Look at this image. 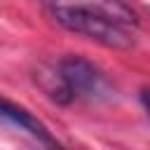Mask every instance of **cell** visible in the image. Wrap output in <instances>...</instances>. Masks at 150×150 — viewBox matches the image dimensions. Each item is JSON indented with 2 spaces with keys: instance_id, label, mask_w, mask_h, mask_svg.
I'll return each mask as SVG.
<instances>
[{
  "instance_id": "1",
  "label": "cell",
  "mask_w": 150,
  "mask_h": 150,
  "mask_svg": "<svg viewBox=\"0 0 150 150\" xmlns=\"http://www.w3.org/2000/svg\"><path fill=\"white\" fill-rule=\"evenodd\" d=\"M59 26L70 33L87 35L112 49H129L134 47V33L129 26H136L134 12L124 7L122 0H108L105 5H68L52 9Z\"/></svg>"
},
{
  "instance_id": "2",
  "label": "cell",
  "mask_w": 150,
  "mask_h": 150,
  "mask_svg": "<svg viewBox=\"0 0 150 150\" xmlns=\"http://www.w3.org/2000/svg\"><path fill=\"white\" fill-rule=\"evenodd\" d=\"M49 98L56 103H73V101H87V103H105L115 98V87L108 80V75L91 63L84 56H63L52 73L47 75V82H42Z\"/></svg>"
},
{
  "instance_id": "3",
  "label": "cell",
  "mask_w": 150,
  "mask_h": 150,
  "mask_svg": "<svg viewBox=\"0 0 150 150\" xmlns=\"http://www.w3.org/2000/svg\"><path fill=\"white\" fill-rule=\"evenodd\" d=\"M0 122H7L12 127L30 134L33 138H38L45 145H56V138L49 134V129L33 112H28L26 108H21V105H16V103H12L7 98H0Z\"/></svg>"
},
{
  "instance_id": "4",
  "label": "cell",
  "mask_w": 150,
  "mask_h": 150,
  "mask_svg": "<svg viewBox=\"0 0 150 150\" xmlns=\"http://www.w3.org/2000/svg\"><path fill=\"white\" fill-rule=\"evenodd\" d=\"M141 103H143V108H145V112H148V117H150V87L141 89Z\"/></svg>"
},
{
  "instance_id": "5",
  "label": "cell",
  "mask_w": 150,
  "mask_h": 150,
  "mask_svg": "<svg viewBox=\"0 0 150 150\" xmlns=\"http://www.w3.org/2000/svg\"><path fill=\"white\" fill-rule=\"evenodd\" d=\"M38 2H40L42 7H49V9H54V7H56V0H38Z\"/></svg>"
}]
</instances>
